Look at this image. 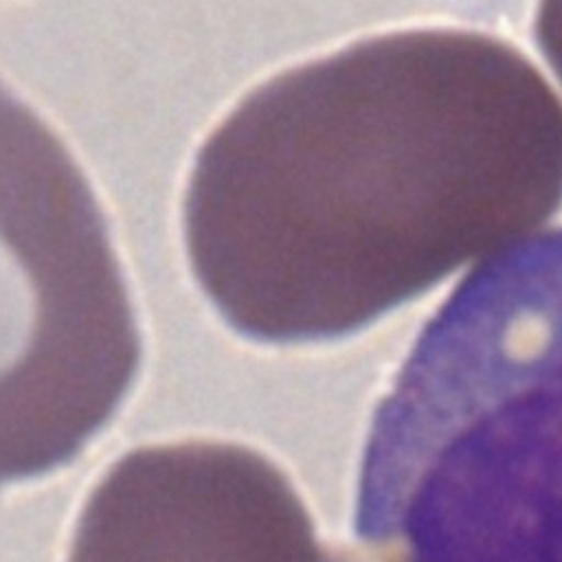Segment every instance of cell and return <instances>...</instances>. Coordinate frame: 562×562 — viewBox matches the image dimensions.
I'll list each match as a JSON object with an SVG mask.
<instances>
[{
	"mask_svg": "<svg viewBox=\"0 0 562 562\" xmlns=\"http://www.w3.org/2000/svg\"><path fill=\"white\" fill-rule=\"evenodd\" d=\"M536 37L562 81V2L540 7L536 18Z\"/></svg>",
	"mask_w": 562,
	"mask_h": 562,
	"instance_id": "5",
	"label": "cell"
},
{
	"mask_svg": "<svg viewBox=\"0 0 562 562\" xmlns=\"http://www.w3.org/2000/svg\"><path fill=\"white\" fill-rule=\"evenodd\" d=\"M15 237L37 305L18 364V413L7 422L4 472L55 468L103 424L136 362V336L101 217L46 130L18 108ZM7 404V411L13 406Z\"/></svg>",
	"mask_w": 562,
	"mask_h": 562,
	"instance_id": "3",
	"label": "cell"
},
{
	"mask_svg": "<svg viewBox=\"0 0 562 562\" xmlns=\"http://www.w3.org/2000/svg\"><path fill=\"white\" fill-rule=\"evenodd\" d=\"M360 562H562V362L373 457Z\"/></svg>",
	"mask_w": 562,
	"mask_h": 562,
	"instance_id": "2",
	"label": "cell"
},
{
	"mask_svg": "<svg viewBox=\"0 0 562 562\" xmlns=\"http://www.w3.org/2000/svg\"><path fill=\"white\" fill-rule=\"evenodd\" d=\"M562 202V101L512 44L417 29L285 70L200 147L187 257L239 334L353 331L533 235Z\"/></svg>",
	"mask_w": 562,
	"mask_h": 562,
	"instance_id": "1",
	"label": "cell"
},
{
	"mask_svg": "<svg viewBox=\"0 0 562 562\" xmlns=\"http://www.w3.org/2000/svg\"><path fill=\"white\" fill-rule=\"evenodd\" d=\"M68 562H327L294 487L222 441L138 448L92 490Z\"/></svg>",
	"mask_w": 562,
	"mask_h": 562,
	"instance_id": "4",
	"label": "cell"
}]
</instances>
